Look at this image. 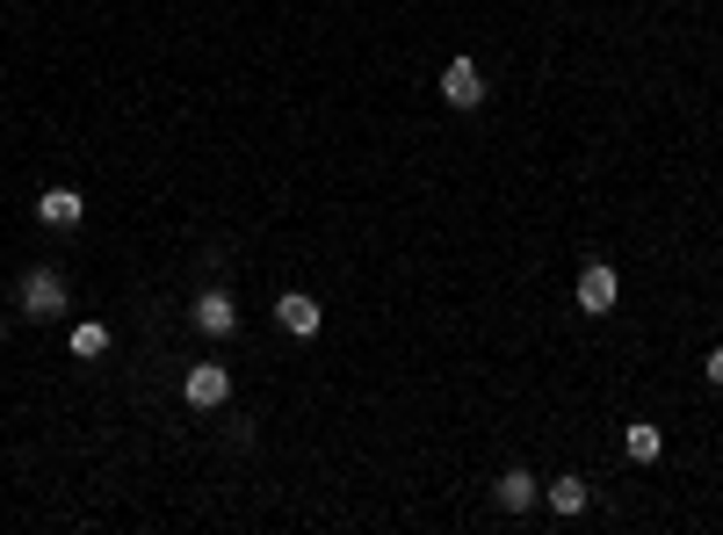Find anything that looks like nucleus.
Here are the masks:
<instances>
[{
    "instance_id": "obj_4",
    "label": "nucleus",
    "mask_w": 723,
    "mask_h": 535,
    "mask_svg": "<svg viewBox=\"0 0 723 535\" xmlns=\"http://www.w3.org/2000/svg\"><path fill=\"white\" fill-rule=\"evenodd\" d=\"M276 326L290 333V341H311V333L326 326V311H319V297H304V290H282V297H276Z\"/></svg>"
},
{
    "instance_id": "obj_3",
    "label": "nucleus",
    "mask_w": 723,
    "mask_h": 535,
    "mask_svg": "<svg viewBox=\"0 0 723 535\" xmlns=\"http://www.w3.org/2000/svg\"><path fill=\"white\" fill-rule=\"evenodd\" d=\"M442 102H448V109H478V102H485L478 58H448V66H442Z\"/></svg>"
},
{
    "instance_id": "obj_7",
    "label": "nucleus",
    "mask_w": 723,
    "mask_h": 535,
    "mask_svg": "<svg viewBox=\"0 0 723 535\" xmlns=\"http://www.w3.org/2000/svg\"><path fill=\"white\" fill-rule=\"evenodd\" d=\"M36 218H44L52 232H73L87 218V196L80 189H44V196H36Z\"/></svg>"
},
{
    "instance_id": "obj_9",
    "label": "nucleus",
    "mask_w": 723,
    "mask_h": 535,
    "mask_svg": "<svg viewBox=\"0 0 723 535\" xmlns=\"http://www.w3.org/2000/svg\"><path fill=\"white\" fill-rule=\"evenodd\" d=\"M586 500H593V484L586 478H550V514H586Z\"/></svg>"
},
{
    "instance_id": "obj_8",
    "label": "nucleus",
    "mask_w": 723,
    "mask_h": 535,
    "mask_svg": "<svg viewBox=\"0 0 723 535\" xmlns=\"http://www.w3.org/2000/svg\"><path fill=\"white\" fill-rule=\"evenodd\" d=\"M492 500H500L507 514H529V506H535V478H529V470H500V484H492Z\"/></svg>"
},
{
    "instance_id": "obj_6",
    "label": "nucleus",
    "mask_w": 723,
    "mask_h": 535,
    "mask_svg": "<svg viewBox=\"0 0 723 535\" xmlns=\"http://www.w3.org/2000/svg\"><path fill=\"white\" fill-rule=\"evenodd\" d=\"M189 319H196V326L210 333V341H224V333H240V311H232V297H224V290H203V297L189 304Z\"/></svg>"
},
{
    "instance_id": "obj_5",
    "label": "nucleus",
    "mask_w": 723,
    "mask_h": 535,
    "mask_svg": "<svg viewBox=\"0 0 723 535\" xmlns=\"http://www.w3.org/2000/svg\"><path fill=\"white\" fill-rule=\"evenodd\" d=\"M615 304H622V276L608 268V260H593V268L579 276V311H593V319H608Z\"/></svg>"
},
{
    "instance_id": "obj_11",
    "label": "nucleus",
    "mask_w": 723,
    "mask_h": 535,
    "mask_svg": "<svg viewBox=\"0 0 723 535\" xmlns=\"http://www.w3.org/2000/svg\"><path fill=\"white\" fill-rule=\"evenodd\" d=\"M73 355H80V363H102V355H109V326H102V319H80V326H73Z\"/></svg>"
},
{
    "instance_id": "obj_10",
    "label": "nucleus",
    "mask_w": 723,
    "mask_h": 535,
    "mask_svg": "<svg viewBox=\"0 0 723 535\" xmlns=\"http://www.w3.org/2000/svg\"><path fill=\"white\" fill-rule=\"evenodd\" d=\"M622 449H630V464H658V456H666V434H658L652 420H637V427L622 434Z\"/></svg>"
},
{
    "instance_id": "obj_2",
    "label": "nucleus",
    "mask_w": 723,
    "mask_h": 535,
    "mask_svg": "<svg viewBox=\"0 0 723 535\" xmlns=\"http://www.w3.org/2000/svg\"><path fill=\"white\" fill-rule=\"evenodd\" d=\"M181 398H189L196 413H218L224 398H232V369H224V363H189V377H181Z\"/></svg>"
},
{
    "instance_id": "obj_12",
    "label": "nucleus",
    "mask_w": 723,
    "mask_h": 535,
    "mask_svg": "<svg viewBox=\"0 0 723 535\" xmlns=\"http://www.w3.org/2000/svg\"><path fill=\"white\" fill-rule=\"evenodd\" d=\"M709 383H716V391H723V347H716V355H709Z\"/></svg>"
},
{
    "instance_id": "obj_1",
    "label": "nucleus",
    "mask_w": 723,
    "mask_h": 535,
    "mask_svg": "<svg viewBox=\"0 0 723 535\" xmlns=\"http://www.w3.org/2000/svg\"><path fill=\"white\" fill-rule=\"evenodd\" d=\"M15 311L30 319V326H52V319H66V311H73L66 276H58V268H30V276H22V290H15Z\"/></svg>"
}]
</instances>
